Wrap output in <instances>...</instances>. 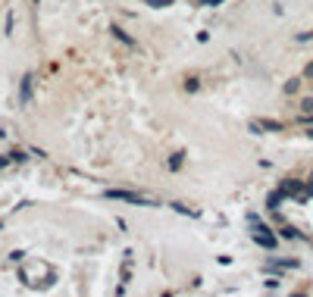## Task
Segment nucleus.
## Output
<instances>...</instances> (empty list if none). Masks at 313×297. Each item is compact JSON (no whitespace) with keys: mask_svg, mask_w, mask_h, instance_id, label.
<instances>
[{"mask_svg":"<svg viewBox=\"0 0 313 297\" xmlns=\"http://www.w3.org/2000/svg\"><path fill=\"white\" fill-rule=\"evenodd\" d=\"M104 197H110V200H125V203H138V206H156L151 197H141V194H132V191H116V188L104 191Z\"/></svg>","mask_w":313,"mask_h":297,"instance_id":"obj_1","label":"nucleus"},{"mask_svg":"<svg viewBox=\"0 0 313 297\" xmlns=\"http://www.w3.org/2000/svg\"><path fill=\"white\" fill-rule=\"evenodd\" d=\"M251 235H254V241L263 244L266 250H272V247H276V235H272V232L266 229V225H260L257 219H251Z\"/></svg>","mask_w":313,"mask_h":297,"instance_id":"obj_2","label":"nucleus"},{"mask_svg":"<svg viewBox=\"0 0 313 297\" xmlns=\"http://www.w3.org/2000/svg\"><path fill=\"white\" fill-rule=\"evenodd\" d=\"M282 194H285V197H298V200H307V197H310V191L298 182V178H288V182H282Z\"/></svg>","mask_w":313,"mask_h":297,"instance_id":"obj_3","label":"nucleus"},{"mask_svg":"<svg viewBox=\"0 0 313 297\" xmlns=\"http://www.w3.org/2000/svg\"><path fill=\"white\" fill-rule=\"evenodd\" d=\"M251 132H282V122H276V119H263V122H251Z\"/></svg>","mask_w":313,"mask_h":297,"instance_id":"obj_4","label":"nucleus"},{"mask_svg":"<svg viewBox=\"0 0 313 297\" xmlns=\"http://www.w3.org/2000/svg\"><path fill=\"white\" fill-rule=\"evenodd\" d=\"M32 82H35L32 75H25V78H22V91H19V103H22V106L32 100Z\"/></svg>","mask_w":313,"mask_h":297,"instance_id":"obj_5","label":"nucleus"},{"mask_svg":"<svg viewBox=\"0 0 313 297\" xmlns=\"http://www.w3.org/2000/svg\"><path fill=\"white\" fill-rule=\"evenodd\" d=\"M113 38H116V41H122V44H135V38L129 35V32H125V28H119V25H113Z\"/></svg>","mask_w":313,"mask_h":297,"instance_id":"obj_6","label":"nucleus"},{"mask_svg":"<svg viewBox=\"0 0 313 297\" xmlns=\"http://www.w3.org/2000/svg\"><path fill=\"white\" fill-rule=\"evenodd\" d=\"M282 197H285V194H282V191H276V194H269V210H279V203H282Z\"/></svg>","mask_w":313,"mask_h":297,"instance_id":"obj_7","label":"nucleus"},{"mask_svg":"<svg viewBox=\"0 0 313 297\" xmlns=\"http://www.w3.org/2000/svg\"><path fill=\"white\" fill-rule=\"evenodd\" d=\"M301 113H304V116H313V97H304V100H301Z\"/></svg>","mask_w":313,"mask_h":297,"instance_id":"obj_8","label":"nucleus"},{"mask_svg":"<svg viewBox=\"0 0 313 297\" xmlns=\"http://www.w3.org/2000/svg\"><path fill=\"white\" fill-rule=\"evenodd\" d=\"M179 166H182V153H172L169 156V169H179Z\"/></svg>","mask_w":313,"mask_h":297,"instance_id":"obj_9","label":"nucleus"},{"mask_svg":"<svg viewBox=\"0 0 313 297\" xmlns=\"http://www.w3.org/2000/svg\"><path fill=\"white\" fill-rule=\"evenodd\" d=\"M172 0H148V6H169Z\"/></svg>","mask_w":313,"mask_h":297,"instance_id":"obj_10","label":"nucleus"},{"mask_svg":"<svg viewBox=\"0 0 313 297\" xmlns=\"http://www.w3.org/2000/svg\"><path fill=\"white\" fill-rule=\"evenodd\" d=\"M298 85H301V82L295 78V82H288V85H285V91H288V94H295V91H298Z\"/></svg>","mask_w":313,"mask_h":297,"instance_id":"obj_11","label":"nucleus"},{"mask_svg":"<svg viewBox=\"0 0 313 297\" xmlns=\"http://www.w3.org/2000/svg\"><path fill=\"white\" fill-rule=\"evenodd\" d=\"M9 160H13V156H0V166H6Z\"/></svg>","mask_w":313,"mask_h":297,"instance_id":"obj_12","label":"nucleus"},{"mask_svg":"<svg viewBox=\"0 0 313 297\" xmlns=\"http://www.w3.org/2000/svg\"><path fill=\"white\" fill-rule=\"evenodd\" d=\"M216 3H222V0H207V6H216Z\"/></svg>","mask_w":313,"mask_h":297,"instance_id":"obj_13","label":"nucleus"},{"mask_svg":"<svg viewBox=\"0 0 313 297\" xmlns=\"http://www.w3.org/2000/svg\"><path fill=\"white\" fill-rule=\"evenodd\" d=\"M307 75H313V63H310V66H307Z\"/></svg>","mask_w":313,"mask_h":297,"instance_id":"obj_14","label":"nucleus"}]
</instances>
